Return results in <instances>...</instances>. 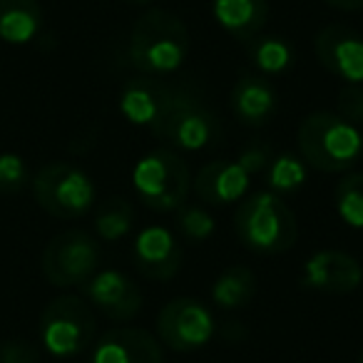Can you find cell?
I'll return each instance as SVG.
<instances>
[{"mask_svg":"<svg viewBox=\"0 0 363 363\" xmlns=\"http://www.w3.org/2000/svg\"><path fill=\"white\" fill-rule=\"evenodd\" d=\"M313 52L331 75L363 82V38L346 26H326L313 38Z\"/></svg>","mask_w":363,"mask_h":363,"instance_id":"10","label":"cell"},{"mask_svg":"<svg viewBox=\"0 0 363 363\" xmlns=\"http://www.w3.org/2000/svg\"><path fill=\"white\" fill-rule=\"evenodd\" d=\"M38 348L23 338H13L0 346V363H35Z\"/></svg>","mask_w":363,"mask_h":363,"instance_id":"29","label":"cell"},{"mask_svg":"<svg viewBox=\"0 0 363 363\" xmlns=\"http://www.w3.org/2000/svg\"><path fill=\"white\" fill-rule=\"evenodd\" d=\"M239 242L257 254H284L296 244L298 222L294 209L277 192H254L234 212Z\"/></svg>","mask_w":363,"mask_h":363,"instance_id":"3","label":"cell"},{"mask_svg":"<svg viewBox=\"0 0 363 363\" xmlns=\"http://www.w3.org/2000/svg\"><path fill=\"white\" fill-rule=\"evenodd\" d=\"M247 55L264 75H281L294 65L296 55L289 40L277 35H257L247 43Z\"/></svg>","mask_w":363,"mask_h":363,"instance_id":"21","label":"cell"},{"mask_svg":"<svg viewBox=\"0 0 363 363\" xmlns=\"http://www.w3.org/2000/svg\"><path fill=\"white\" fill-rule=\"evenodd\" d=\"M336 107L343 120H348L351 125H363V85L361 82H346V85L338 90Z\"/></svg>","mask_w":363,"mask_h":363,"instance_id":"27","label":"cell"},{"mask_svg":"<svg viewBox=\"0 0 363 363\" xmlns=\"http://www.w3.org/2000/svg\"><path fill=\"white\" fill-rule=\"evenodd\" d=\"M43 26L38 0H0V38L11 45H26Z\"/></svg>","mask_w":363,"mask_h":363,"instance_id":"19","label":"cell"},{"mask_svg":"<svg viewBox=\"0 0 363 363\" xmlns=\"http://www.w3.org/2000/svg\"><path fill=\"white\" fill-rule=\"evenodd\" d=\"M132 182H135L137 197L152 212H177L187 202L192 177H189L187 162L174 150L160 147L137 162Z\"/></svg>","mask_w":363,"mask_h":363,"instance_id":"4","label":"cell"},{"mask_svg":"<svg viewBox=\"0 0 363 363\" xmlns=\"http://www.w3.org/2000/svg\"><path fill=\"white\" fill-rule=\"evenodd\" d=\"M264 172H267V182H269V187H272V192L294 194L306 184L308 164L301 160V157L286 152V155L274 157Z\"/></svg>","mask_w":363,"mask_h":363,"instance_id":"23","label":"cell"},{"mask_svg":"<svg viewBox=\"0 0 363 363\" xmlns=\"http://www.w3.org/2000/svg\"><path fill=\"white\" fill-rule=\"evenodd\" d=\"M85 291L92 306H97L105 316L115 318V321L135 318L142 306L140 286L127 274L117 272V269H107V272L95 274L87 281Z\"/></svg>","mask_w":363,"mask_h":363,"instance_id":"13","label":"cell"},{"mask_svg":"<svg viewBox=\"0 0 363 363\" xmlns=\"http://www.w3.org/2000/svg\"><path fill=\"white\" fill-rule=\"evenodd\" d=\"M326 3L331 8H336V11H346V13L363 11V0H326Z\"/></svg>","mask_w":363,"mask_h":363,"instance_id":"30","label":"cell"},{"mask_svg":"<svg viewBox=\"0 0 363 363\" xmlns=\"http://www.w3.org/2000/svg\"><path fill=\"white\" fill-rule=\"evenodd\" d=\"M33 194L40 209L57 219H77L95 204L92 179L70 162H50L33 179Z\"/></svg>","mask_w":363,"mask_h":363,"instance_id":"7","label":"cell"},{"mask_svg":"<svg viewBox=\"0 0 363 363\" xmlns=\"http://www.w3.org/2000/svg\"><path fill=\"white\" fill-rule=\"evenodd\" d=\"M130 3H135V6H150L152 0H130Z\"/></svg>","mask_w":363,"mask_h":363,"instance_id":"31","label":"cell"},{"mask_svg":"<svg viewBox=\"0 0 363 363\" xmlns=\"http://www.w3.org/2000/svg\"><path fill=\"white\" fill-rule=\"evenodd\" d=\"M212 13L229 35L249 43L262 33L267 23L269 3L267 0H212Z\"/></svg>","mask_w":363,"mask_h":363,"instance_id":"18","label":"cell"},{"mask_svg":"<svg viewBox=\"0 0 363 363\" xmlns=\"http://www.w3.org/2000/svg\"><path fill=\"white\" fill-rule=\"evenodd\" d=\"M272 160H274V150L267 140H249L237 155V164L242 167L249 177L264 172Z\"/></svg>","mask_w":363,"mask_h":363,"instance_id":"26","label":"cell"},{"mask_svg":"<svg viewBox=\"0 0 363 363\" xmlns=\"http://www.w3.org/2000/svg\"><path fill=\"white\" fill-rule=\"evenodd\" d=\"M279 107L277 90L267 77L242 75L232 87V112L247 127H264Z\"/></svg>","mask_w":363,"mask_h":363,"instance_id":"17","label":"cell"},{"mask_svg":"<svg viewBox=\"0 0 363 363\" xmlns=\"http://www.w3.org/2000/svg\"><path fill=\"white\" fill-rule=\"evenodd\" d=\"M254 294H257V277L249 267H229L217 277L212 286V301L219 308L227 311H237L252 303Z\"/></svg>","mask_w":363,"mask_h":363,"instance_id":"20","label":"cell"},{"mask_svg":"<svg viewBox=\"0 0 363 363\" xmlns=\"http://www.w3.org/2000/svg\"><path fill=\"white\" fill-rule=\"evenodd\" d=\"M172 95H174V87L157 80V77H135L122 87L120 112L132 125L152 127L162 117V112L167 110Z\"/></svg>","mask_w":363,"mask_h":363,"instance_id":"15","label":"cell"},{"mask_svg":"<svg viewBox=\"0 0 363 363\" xmlns=\"http://www.w3.org/2000/svg\"><path fill=\"white\" fill-rule=\"evenodd\" d=\"M298 152L308 167L328 174L348 172L363 155V135L336 112L318 110L303 117L296 132Z\"/></svg>","mask_w":363,"mask_h":363,"instance_id":"2","label":"cell"},{"mask_svg":"<svg viewBox=\"0 0 363 363\" xmlns=\"http://www.w3.org/2000/svg\"><path fill=\"white\" fill-rule=\"evenodd\" d=\"M150 130L157 140L187 152L207 150L222 135L219 117L189 90H174L167 110Z\"/></svg>","mask_w":363,"mask_h":363,"instance_id":"5","label":"cell"},{"mask_svg":"<svg viewBox=\"0 0 363 363\" xmlns=\"http://www.w3.org/2000/svg\"><path fill=\"white\" fill-rule=\"evenodd\" d=\"M336 212L348 227L363 229V174H346L336 184Z\"/></svg>","mask_w":363,"mask_h":363,"instance_id":"24","label":"cell"},{"mask_svg":"<svg viewBox=\"0 0 363 363\" xmlns=\"http://www.w3.org/2000/svg\"><path fill=\"white\" fill-rule=\"evenodd\" d=\"M97 331L90 303L77 296H57L40 313V341L52 356L70 358L92 346Z\"/></svg>","mask_w":363,"mask_h":363,"instance_id":"6","label":"cell"},{"mask_svg":"<svg viewBox=\"0 0 363 363\" xmlns=\"http://www.w3.org/2000/svg\"><path fill=\"white\" fill-rule=\"evenodd\" d=\"M28 182V169L21 155L6 152L0 155V192H18L26 187Z\"/></svg>","mask_w":363,"mask_h":363,"instance_id":"28","label":"cell"},{"mask_svg":"<svg viewBox=\"0 0 363 363\" xmlns=\"http://www.w3.org/2000/svg\"><path fill=\"white\" fill-rule=\"evenodd\" d=\"M135 222V209L125 197H110L100 204L95 214V229L105 242H120L127 237Z\"/></svg>","mask_w":363,"mask_h":363,"instance_id":"22","label":"cell"},{"mask_svg":"<svg viewBox=\"0 0 363 363\" xmlns=\"http://www.w3.org/2000/svg\"><path fill=\"white\" fill-rule=\"evenodd\" d=\"M177 229L184 239L199 244L214 234V217L197 204H182L177 209Z\"/></svg>","mask_w":363,"mask_h":363,"instance_id":"25","label":"cell"},{"mask_svg":"<svg viewBox=\"0 0 363 363\" xmlns=\"http://www.w3.org/2000/svg\"><path fill=\"white\" fill-rule=\"evenodd\" d=\"M358 363H363V351H361V358H358Z\"/></svg>","mask_w":363,"mask_h":363,"instance_id":"32","label":"cell"},{"mask_svg":"<svg viewBox=\"0 0 363 363\" xmlns=\"http://www.w3.org/2000/svg\"><path fill=\"white\" fill-rule=\"evenodd\" d=\"M157 333L172 351H197L207 346L214 333L212 311L194 296H177L162 306L157 316Z\"/></svg>","mask_w":363,"mask_h":363,"instance_id":"9","label":"cell"},{"mask_svg":"<svg viewBox=\"0 0 363 363\" xmlns=\"http://www.w3.org/2000/svg\"><path fill=\"white\" fill-rule=\"evenodd\" d=\"M249 189V174L237 164V162L214 160L199 169L194 179V192L204 204L222 207L244 199Z\"/></svg>","mask_w":363,"mask_h":363,"instance_id":"16","label":"cell"},{"mask_svg":"<svg viewBox=\"0 0 363 363\" xmlns=\"http://www.w3.org/2000/svg\"><path fill=\"white\" fill-rule=\"evenodd\" d=\"M363 267L356 257L336 249L316 252L303 267V284L328 294H351L361 286Z\"/></svg>","mask_w":363,"mask_h":363,"instance_id":"12","label":"cell"},{"mask_svg":"<svg viewBox=\"0 0 363 363\" xmlns=\"http://www.w3.org/2000/svg\"><path fill=\"white\" fill-rule=\"evenodd\" d=\"M100 244L82 229H67L50 239L43 252V274L52 286H80L97 274Z\"/></svg>","mask_w":363,"mask_h":363,"instance_id":"8","label":"cell"},{"mask_svg":"<svg viewBox=\"0 0 363 363\" xmlns=\"http://www.w3.org/2000/svg\"><path fill=\"white\" fill-rule=\"evenodd\" d=\"M132 262L142 277L169 281L182 267V244L164 227H147L132 244Z\"/></svg>","mask_w":363,"mask_h":363,"instance_id":"11","label":"cell"},{"mask_svg":"<svg viewBox=\"0 0 363 363\" xmlns=\"http://www.w3.org/2000/svg\"><path fill=\"white\" fill-rule=\"evenodd\" d=\"M192 38L177 13L147 8L130 33V62L145 75H167L184 65Z\"/></svg>","mask_w":363,"mask_h":363,"instance_id":"1","label":"cell"},{"mask_svg":"<svg viewBox=\"0 0 363 363\" xmlns=\"http://www.w3.org/2000/svg\"><path fill=\"white\" fill-rule=\"evenodd\" d=\"M92 363H164L162 346L145 328H112L92 351Z\"/></svg>","mask_w":363,"mask_h":363,"instance_id":"14","label":"cell"}]
</instances>
